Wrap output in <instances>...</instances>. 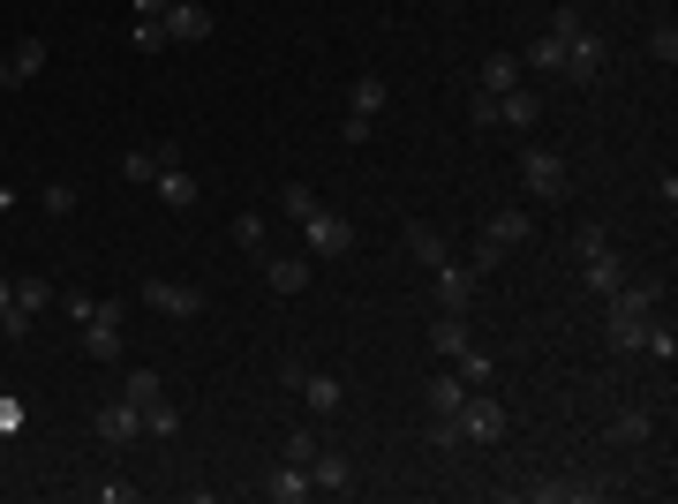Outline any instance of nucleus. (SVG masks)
Here are the masks:
<instances>
[{
    "mask_svg": "<svg viewBox=\"0 0 678 504\" xmlns=\"http://www.w3.org/2000/svg\"><path fill=\"white\" fill-rule=\"evenodd\" d=\"M603 301H611V354H634V346H640V324L656 317L664 287H648V279H618Z\"/></svg>",
    "mask_w": 678,
    "mask_h": 504,
    "instance_id": "nucleus-1",
    "label": "nucleus"
},
{
    "mask_svg": "<svg viewBox=\"0 0 678 504\" xmlns=\"http://www.w3.org/2000/svg\"><path fill=\"white\" fill-rule=\"evenodd\" d=\"M520 189H528L536 204H565V196H573V167H565V151L528 143V151H520Z\"/></svg>",
    "mask_w": 678,
    "mask_h": 504,
    "instance_id": "nucleus-2",
    "label": "nucleus"
},
{
    "mask_svg": "<svg viewBox=\"0 0 678 504\" xmlns=\"http://www.w3.org/2000/svg\"><path fill=\"white\" fill-rule=\"evenodd\" d=\"M520 242H536V211H528V204L490 211V226H483V242H475V256H467V264H475V271H490V264H498V256H512Z\"/></svg>",
    "mask_w": 678,
    "mask_h": 504,
    "instance_id": "nucleus-3",
    "label": "nucleus"
},
{
    "mask_svg": "<svg viewBox=\"0 0 678 504\" xmlns=\"http://www.w3.org/2000/svg\"><path fill=\"white\" fill-rule=\"evenodd\" d=\"M279 377H287V392H301V407H309L317 421H332L339 407H347V384H339L332 369H309V362H287Z\"/></svg>",
    "mask_w": 678,
    "mask_h": 504,
    "instance_id": "nucleus-4",
    "label": "nucleus"
},
{
    "mask_svg": "<svg viewBox=\"0 0 678 504\" xmlns=\"http://www.w3.org/2000/svg\"><path fill=\"white\" fill-rule=\"evenodd\" d=\"M453 421H460V444H506V429H512V415L490 399V392H467Z\"/></svg>",
    "mask_w": 678,
    "mask_h": 504,
    "instance_id": "nucleus-5",
    "label": "nucleus"
},
{
    "mask_svg": "<svg viewBox=\"0 0 678 504\" xmlns=\"http://www.w3.org/2000/svg\"><path fill=\"white\" fill-rule=\"evenodd\" d=\"M475 287H483V271H475V264H460V256L430 264V301H437V309H453V317H467V301H475Z\"/></svg>",
    "mask_w": 678,
    "mask_h": 504,
    "instance_id": "nucleus-6",
    "label": "nucleus"
},
{
    "mask_svg": "<svg viewBox=\"0 0 678 504\" xmlns=\"http://www.w3.org/2000/svg\"><path fill=\"white\" fill-rule=\"evenodd\" d=\"M354 249V226H347V211H309L301 218V256H347Z\"/></svg>",
    "mask_w": 678,
    "mask_h": 504,
    "instance_id": "nucleus-7",
    "label": "nucleus"
},
{
    "mask_svg": "<svg viewBox=\"0 0 678 504\" xmlns=\"http://www.w3.org/2000/svg\"><path fill=\"white\" fill-rule=\"evenodd\" d=\"M45 309H53V279L31 271V279H15V309L0 317V332H8V339H31V324H39Z\"/></svg>",
    "mask_w": 678,
    "mask_h": 504,
    "instance_id": "nucleus-8",
    "label": "nucleus"
},
{
    "mask_svg": "<svg viewBox=\"0 0 678 504\" xmlns=\"http://www.w3.org/2000/svg\"><path fill=\"white\" fill-rule=\"evenodd\" d=\"M144 309H159V317H173V324H189V317H204V294L197 287H181V279H144Z\"/></svg>",
    "mask_w": 678,
    "mask_h": 504,
    "instance_id": "nucleus-9",
    "label": "nucleus"
},
{
    "mask_svg": "<svg viewBox=\"0 0 678 504\" xmlns=\"http://www.w3.org/2000/svg\"><path fill=\"white\" fill-rule=\"evenodd\" d=\"M84 354L91 362H121V301H98L84 317Z\"/></svg>",
    "mask_w": 678,
    "mask_h": 504,
    "instance_id": "nucleus-10",
    "label": "nucleus"
},
{
    "mask_svg": "<svg viewBox=\"0 0 678 504\" xmlns=\"http://www.w3.org/2000/svg\"><path fill=\"white\" fill-rule=\"evenodd\" d=\"M159 23H167V45H204V39L219 31V15L204 8V0H173Z\"/></svg>",
    "mask_w": 678,
    "mask_h": 504,
    "instance_id": "nucleus-11",
    "label": "nucleus"
},
{
    "mask_svg": "<svg viewBox=\"0 0 678 504\" xmlns=\"http://www.w3.org/2000/svg\"><path fill=\"white\" fill-rule=\"evenodd\" d=\"M91 437H98V444H114V452H121V444H136V437H144V407H128V399H106V407L91 415Z\"/></svg>",
    "mask_w": 678,
    "mask_h": 504,
    "instance_id": "nucleus-12",
    "label": "nucleus"
},
{
    "mask_svg": "<svg viewBox=\"0 0 678 504\" xmlns=\"http://www.w3.org/2000/svg\"><path fill=\"white\" fill-rule=\"evenodd\" d=\"M558 76H565V84H595V76H603V39H595V31H573V39H565V61H558Z\"/></svg>",
    "mask_w": 678,
    "mask_h": 504,
    "instance_id": "nucleus-13",
    "label": "nucleus"
},
{
    "mask_svg": "<svg viewBox=\"0 0 678 504\" xmlns=\"http://www.w3.org/2000/svg\"><path fill=\"white\" fill-rule=\"evenodd\" d=\"M256 497H272V504H301V497H317V490H309V467H301V460H279L272 474H256Z\"/></svg>",
    "mask_w": 678,
    "mask_h": 504,
    "instance_id": "nucleus-14",
    "label": "nucleus"
},
{
    "mask_svg": "<svg viewBox=\"0 0 678 504\" xmlns=\"http://www.w3.org/2000/svg\"><path fill=\"white\" fill-rule=\"evenodd\" d=\"M384 98H392V84H384L378 68H362V76H354V84H347V121L378 128V114H384Z\"/></svg>",
    "mask_w": 678,
    "mask_h": 504,
    "instance_id": "nucleus-15",
    "label": "nucleus"
},
{
    "mask_svg": "<svg viewBox=\"0 0 678 504\" xmlns=\"http://www.w3.org/2000/svg\"><path fill=\"white\" fill-rule=\"evenodd\" d=\"M309 490L317 497H354V460L347 452H317L309 460Z\"/></svg>",
    "mask_w": 678,
    "mask_h": 504,
    "instance_id": "nucleus-16",
    "label": "nucleus"
},
{
    "mask_svg": "<svg viewBox=\"0 0 678 504\" xmlns=\"http://www.w3.org/2000/svg\"><path fill=\"white\" fill-rule=\"evenodd\" d=\"M656 437V415L648 407H618V415L603 421V444H648Z\"/></svg>",
    "mask_w": 678,
    "mask_h": 504,
    "instance_id": "nucleus-17",
    "label": "nucleus"
},
{
    "mask_svg": "<svg viewBox=\"0 0 678 504\" xmlns=\"http://www.w3.org/2000/svg\"><path fill=\"white\" fill-rule=\"evenodd\" d=\"M264 287L272 294H309V256H264Z\"/></svg>",
    "mask_w": 678,
    "mask_h": 504,
    "instance_id": "nucleus-18",
    "label": "nucleus"
},
{
    "mask_svg": "<svg viewBox=\"0 0 678 504\" xmlns=\"http://www.w3.org/2000/svg\"><path fill=\"white\" fill-rule=\"evenodd\" d=\"M460 399H467L460 369H445V377H430V384H423V407H430V421H453V415H460Z\"/></svg>",
    "mask_w": 678,
    "mask_h": 504,
    "instance_id": "nucleus-19",
    "label": "nucleus"
},
{
    "mask_svg": "<svg viewBox=\"0 0 678 504\" xmlns=\"http://www.w3.org/2000/svg\"><path fill=\"white\" fill-rule=\"evenodd\" d=\"M151 189H159V204H167V211H189V204H197V181H189V167H181V159H173V167H159V181H151Z\"/></svg>",
    "mask_w": 678,
    "mask_h": 504,
    "instance_id": "nucleus-20",
    "label": "nucleus"
},
{
    "mask_svg": "<svg viewBox=\"0 0 678 504\" xmlns=\"http://www.w3.org/2000/svg\"><path fill=\"white\" fill-rule=\"evenodd\" d=\"M581 279H589V294H611V287L626 279V264H618V249H595V256H581Z\"/></svg>",
    "mask_w": 678,
    "mask_h": 504,
    "instance_id": "nucleus-21",
    "label": "nucleus"
},
{
    "mask_svg": "<svg viewBox=\"0 0 678 504\" xmlns=\"http://www.w3.org/2000/svg\"><path fill=\"white\" fill-rule=\"evenodd\" d=\"M460 346H475V332H467V317H453V309H445V317L430 324V354H445V362H453Z\"/></svg>",
    "mask_w": 678,
    "mask_h": 504,
    "instance_id": "nucleus-22",
    "label": "nucleus"
},
{
    "mask_svg": "<svg viewBox=\"0 0 678 504\" xmlns=\"http://www.w3.org/2000/svg\"><path fill=\"white\" fill-rule=\"evenodd\" d=\"M498 128H536V90L528 84L498 90Z\"/></svg>",
    "mask_w": 678,
    "mask_h": 504,
    "instance_id": "nucleus-23",
    "label": "nucleus"
},
{
    "mask_svg": "<svg viewBox=\"0 0 678 504\" xmlns=\"http://www.w3.org/2000/svg\"><path fill=\"white\" fill-rule=\"evenodd\" d=\"M400 242H407V256H415V264H445V256H453V242H445V234H437V226H407V234H400Z\"/></svg>",
    "mask_w": 678,
    "mask_h": 504,
    "instance_id": "nucleus-24",
    "label": "nucleus"
},
{
    "mask_svg": "<svg viewBox=\"0 0 678 504\" xmlns=\"http://www.w3.org/2000/svg\"><path fill=\"white\" fill-rule=\"evenodd\" d=\"M453 369H460L467 392H490V377H498V362H490L483 346H460V354H453Z\"/></svg>",
    "mask_w": 678,
    "mask_h": 504,
    "instance_id": "nucleus-25",
    "label": "nucleus"
},
{
    "mask_svg": "<svg viewBox=\"0 0 678 504\" xmlns=\"http://www.w3.org/2000/svg\"><path fill=\"white\" fill-rule=\"evenodd\" d=\"M121 399H128V407H151V399H167V377H159V369H128Z\"/></svg>",
    "mask_w": 678,
    "mask_h": 504,
    "instance_id": "nucleus-26",
    "label": "nucleus"
},
{
    "mask_svg": "<svg viewBox=\"0 0 678 504\" xmlns=\"http://www.w3.org/2000/svg\"><path fill=\"white\" fill-rule=\"evenodd\" d=\"M520 84V53H490V61H483V84L475 90H490V98H498V90H512Z\"/></svg>",
    "mask_w": 678,
    "mask_h": 504,
    "instance_id": "nucleus-27",
    "label": "nucleus"
},
{
    "mask_svg": "<svg viewBox=\"0 0 678 504\" xmlns=\"http://www.w3.org/2000/svg\"><path fill=\"white\" fill-rule=\"evenodd\" d=\"M159 167H167V159H159V143H144V151H128V159H121V181H144V189H151Z\"/></svg>",
    "mask_w": 678,
    "mask_h": 504,
    "instance_id": "nucleus-28",
    "label": "nucleus"
},
{
    "mask_svg": "<svg viewBox=\"0 0 678 504\" xmlns=\"http://www.w3.org/2000/svg\"><path fill=\"white\" fill-rule=\"evenodd\" d=\"M144 437H181V407H173V399H151V407H144Z\"/></svg>",
    "mask_w": 678,
    "mask_h": 504,
    "instance_id": "nucleus-29",
    "label": "nucleus"
},
{
    "mask_svg": "<svg viewBox=\"0 0 678 504\" xmlns=\"http://www.w3.org/2000/svg\"><path fill=\"white\" fill-rule=\"evenodd\" d=\"M279 211H287V218H309V211H317V189H309V181H279Z\"/></svg>",
    "mask_w": 678,
    "mask_h": 504,
    "instance_id": "nucleus-30",
    "label": "nucleus"
},
{
    "mask_svg": "<svg viewBox=\"0 0 678 504\" xmlns=\"http://www.w3.org/2000/svg\"><path fill=\"white\" fill-rule=\"evenodd\" d=\"M558 61H565V45H558L551 31H543V39H536L528 53H520V68H543V76H558Z\"/></svg>",
    "mask_w": 678,
    "mask_h": 504,
    "instance_id": "nucleus-31",
    "label": "nucleus"
},
{
    "mask_svg": "<svg viewBox=\"0 0 678 504\" xmlns=\"http://www.w3.org/2000/svg\"><path fill=\"white\" fill-rule=\"evenodd\" d=\"M8 61H15V76L31 84V76L45 68V39H15V45H8Z\"/></svg>",
    "mask_w": 678,
    "mask_h": 504,
    "instance_id": "nucleus-32",
    "label": "nucleus"
},
{
    "mask_svg": "<svg viewBox=\"0 0 678 504\" xmlns=\"http://www.w3.org/2000/svg\"><path fill=\"white\" fill-rule=\"evenodd\" d=\"M39 211L68 218V211H76V181H45V189H39Z\"/></svg>",
    "mask_w": 678,
    "mask_h": 504,
    "instance_id": "nucleus-33",
    "label": "nucleus"
},
{
    "mask_svg": "<svg viewBox=\"0 0 678 504\" xmlns=\"http://www.w3.org/2000/svg\"><path fill=\"white\" fill-rule=\"evenodd\" d=\"M317 452H325V437H317V421H301L295 437H287V460H301V467H309Z\"/></svg>",
    "mask_w": 678,
    "mask_h": 504,
    "instance_id": "nucleus-34",
    "label": "nucleus"
},
{
    "mask_svg": "<svg viewBox=\"0 0 678 504\" xmlns=\"http://www.w3.org/2000/svg\"><path fill=\"white\" fill-rule=\"evenodd\" d=\"M234 242L250 256H264V211H242V218H234Z\"/></svg>",
    "mask_w": 678,
    "mask_h": 504,
    "instance_id": "nucleus-35",
    "label": "nucleus"
},
{
    "mask_svg": "<svg viewBox=\"0 0 678 504\" xmlns=\"http://www.w3.org/2000/svg\"><path fill=\"white\" fill-rule=\"evenodd\" d=\"M648 53H656V61H664V68H671V61H678V23H671V15H664V23H656V31H648Z\"/></svg>",
    "mask_w": 678,
    "mask_h": 504,
    "instance_id": "nucleus-36",
    "label": "nucleus"
},
{
    "mask_svg": "<svg viewBox=\"0 0 678 504\" xmlns=\"http://www.w3.org/2000/svg\"><path fill=\"white\" fill-rule=\"evenodd\" d=\"M573 31H589V15H581L573 0H565V8H551V39L565 45V39H573Z\"/></svg>",
    "mask_w": 678,
    "mask_h": 504,
    "instance_id": "nucleus-37",
    "label": "nucleus"
},
{
    "mask_svg": "<svg viewBox=\"0 0 678 504\" xmlns=\"http://www.w3.org/2000/svg\"><path fill=\"white\" fill-rule=\"evenodd\" d=\"M0 437H23V399L15 392H0Z\"/></svg>",
    "mask_w": 678,
    "mask_h": 504,
    "instance_id": "nucleus-38",
    "label": "nucleus"
},
{
    "mask_svg": "<svg viewBox=\"0 0 678 504\" xmlns=\"http://www.w3.org/2000/svg\"><path fill=\"white\" fill-rule=\"evenodd\" d=\"M136 53H167V23H136Z\"/></svg>",
    "mask_w": 678,
    "mask_h": 504,
    "instance_id": "nucleus-39",
    "label": "nucleus"
},
{
    "mask_svg": "<svg viewBox=\"0 0 678 504\" xmlns=\"http://www.w3.org/2000/svg\"><path fill=\"white\" fill-rule=\"evenodd\" d=\"M595 249H611V234H603V226H581V234H573V256H595Z\"/></svg>",
    "mask_w": 678,
    "mask_h": 504,
    "instance_id": "nucleus-40",
    "label": "nucleus"
},
{
    "mask_svg": "<svg viewBox=\"0 0 678 504\" xmlns=\"http://www.w3.org/2000/svg\"><path fill=\"white\" fill-rule=\"evenodd\" d=\"M430 444H437V452H460V421H430Z\"/></svg>",
    "mask_w": 678,
    "mask_h": 504,
    "instance_id": "nucleus-41",
    "label": "nucleus"
},
{
    "mask_svg": "<svg viewBox=\"0 0 678 504\" xmlns=\"http://www.w3.org/2000/svg\"><path fill=\"white\" fill-rule=\"evenodd\" d=\"M467 114H475V128H498V98H490V90H475V106H467Z\"/></svg>",
    "mask_w": 678,
    "mask_h": 504,
    "instance_id": "nucleus-42",
    "label": "nucleus"
},
{
    "mask_svg": "<svg viewBox=\"0 0 678 504\" xmlns=\"http://www.w3.org/2000/svg\"><path fill=\"white\" fill-rule=\"evenodd\" d=\"M167 8H173V0H128V15H136V23H159Z\"/></svg>",
    "mask_w": 678,
    "mask_h": 504,
    "instance_id": "nucleus-43",
    "label": "nucleus"
},
{
    "mask_svg": "<svg viewBox=\"0 0 678 504\" xmlns=\"http://www.w3.org/2000/svg\"><path fill=\"white\" fill-rule=\"evenodd\" d=\"M15 84H23V76H15V61L0 53V90H15Z\"/></svg>",
    "mask_w": 678,
    "mask_h": 504,
    "instance_id": "nucleus-44",
    "label": "nucleus"
},
{
    "mask_svg": "<svg viewBox=\"0 0 678 504\" xmlns=\"http://www.w3.org/2000/svg\"><path fill=\"white\" fill-rule=\"evenodd\" d=\"M8 309H15V279H0V317H8Z\"/></svg>",
    "mask_w": 678,
    "mask_h": 504,
    "instance_id": "nucleus-45",
    "label": "nucleus"
}]
</instances>
